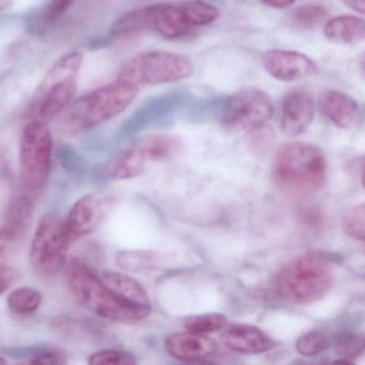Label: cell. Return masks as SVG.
Segmentation results:
<instances>
[{"instance_id":"6da1fadb","label":"cell","mask_w":365,"mask_h":365,"mask_svg":"<svg viewBox=\"0 0 365 365\" xmlns=\"http://www.w3.org/2000/svg\"><path fill=\"white\" fill-rule=\"evenodd\" d=\"M215 6L206 0H181L155 4L119 16L110 27L116 37L153 33L166 39H179L208 26L219 18Z\"/></svg>"},{"instance_id":"7a4b0ae2","label":"cell","mask_w":365,"mask_h":365,"mask_svg":"<svg viewBox=\"0 0 365 365\" xmlns=\"http://www.w3.org/2000/svg\"><path fill=\"white\" fill-rule=\"evenodd\" d=\"M140 88L117 78L78 99L72 100L57 115V129L66 134L81 133L110 120L127 110Z\"/></svg>"},{"instance_id":"3957f363","label":"cell","mask_w":365,"mask_h":365,"mask_svg":"<svg viewBox=\"0 0 365 365\" xmlns=\"http://www.w3.org/2000/svg\"><path fill=\"white\" fill-rule=\"evenodd\" d=\"M326 157L317 146L304 142L282 145L275 155L272 178L275 185L289 195L317 193L327 178Z\"/></svg>"},{"instance_id":"277c9868","label":"cell","mask_w":365,"mask_h":365,"mask_svg":"<svg viewBox=\"0 0 365 365\" xmlns=\"http://www.w3.org/2000/svg\"><path fill=\"white\" fill-rule=\"evenodd\" d=\"M334 272L328 259L317 254L299 256L277 273L282 298L294 304H309L324 298L333 286Z\"/></svg>"},{"instance_id":"5b68a950","label":"cell","mask_w":365,"mask_h":365,"mask_svg":"<svg viewBox=\"0 0 365 365\" xmlns=\"http://www.w3.org/2000/svg\"><path fill=\"white\" fill-rule=\"evenodd\" d=\"M67 281L76 301L99 317L128 324L145 319L142 314L114 294L100 275L82 260H71L68 267Z\"/></svg>"},{"instance_id":"8992f818","label":"cell","mask_w":365,"mask_h":365,"mask_svg":"<svg viewBox=\"0 0 365 365\" xmlns=\"http://www.w3.org/2000/svg\"><path fill=\"white\" fill-rule=\"evenodd\" d=\"M83 61L81 51L66 53L56 61L36 93L29 110V121L46 123L65 110L78 93Z\"/></svg>"},{"instance_id":"52a82bcc","label":"cell","mask_w":365,"mask_h":365,"mask_svg":"<svg viewBox=\"0 0 365 365\" xmlns=\"http://www.w3.org/2000/svg\"><path fill=\"white\" fill-rule=\"evenodd\" d=\"M193 73V63L185 55L168 51H149L125 61L117 78L140 88L179 82Z\"/></svg>"},{"instance_id":"ba28073f","label":"cell","mask_w":365,"mask_h":365,"mask_svg":"<svg viewBox=\"0 0 365 365\" xmlns=\"http://www.w3.org/2000/svg\"><path fill=\"white\" fill-rule=\"evenodd\" d=\"M53 138L46 123L29 121L20 144V181L26 195L39 194L50 177Z\"/></svg>"},{"instance_id":"9c48e42d","label":"cell","mask_w":365,"mask_h":365,"mask_svg":"<svg viewBox=\"0 0 365 365\" xmlns=\"http://www.w3.org/2000/svg\"><path fill=\"white\" fill-rule=\"evenodd\" d=\"M182 148V140L170 134L145 136L115 155L104 168L108 178L123 180L140 176L150 162L170 159Z\"/></svg>"},{"instance_id":"30bf717a","label":"cell","mask_w":365,"mask_h":365,"mask_svg":"<svg viewBox=\"0 0 365 365\" xmlns=\"http://www.w3.org/2000/svg\"><path fill=\"white\" fill-rule=\"evenodd\" d=\"M73 240L65 217L57 213L42 217L31 245V262L42 277L58 274L67 264V253Z\"/></svg>"},{"instance_id":"8fae6325","label":"cell","mask_w":365,"mask_h":365,"mask_svg":"<svg viewBox=\"0 0 365 365\" xmlns=\"http://www.w3.org/2000/svg\"><path fill=\"white\" fill-rule=\"evenodd\" d=\"M272 101L264 91L247 89L232 95L226 102L221 125L230 133L255 129L266 125L273 116Z\"/></svg>"},{"instance_id":"7c38bea8","label":"cell","mask_w":365,"mask_h":365,"mask_svg":"<svg viewBox=\"0 0 365 365\" xmlns=\"http://www.w3.org/2000/svg\"><path fill=\"white\" fill-rule=\"evenodd\" d=\"M110 200L103 193L85 194L76 200L66 217L72 238L88 236L95 232L106 219Z\"/></svg>"},{"instance_id":"4fadbf2b","label":"cell","mask_w":365,"mask_h":365,"mask_svg":"<svg viewBox=\"0 0 365 365\" xmlns=\"http://www.w3.org/2000/svg\"><path fill=\"white\" fill-rule=\"evenodd\" d=\"M262 66L269 76L282 82L303 80L318 71L313 59L296 51H267L262 56Z\"/></svg>"},{"instance_id":"5bb4252c","label":"cell","mask_w":365,"mask_h":365,"mask_svg":"<svg viewBox=\"0 0 365 365\" xmlns=\"http://www.w3.org/2000/svg\"><path fill=\"white\" fill-rule=\"evenodd\" d=\"M315 112L313 96L304 89H294L284 98L281 110V129L289 138L302 134L311 125Z\"/></svg>"},{"instance_id":"9a60e30c","label":"cell","mask_w":365,"mask_h":365,"mask_svg":"<svg viewBox=\"0 0 365 365\" xmlns=\"http://www.w3.org/2000/svg\"><path fill=\"white\" fill-rule=\"evenodd\" d=\"M322 114L339 129L354 130L362 123V113L358 102L337 91H326L319 98Z\"/></svg>"},{"instance_id":"2e32d148","label":"cell","mask_w":365,"mask_h":365,"mask_svg":"<svg viewBox=\"0 0 365 365\" xmlns=\"http://www.w3.org/2000/svg\"><path fill=\"white\" fill-rule=\"evenodd\" d=\"M166 351L173 358L185 362H197L215 354L217 345L206 335L185 331L172 333L165 339Z\"/></svg>"},{"instance_id":"e0dca14e","label":"cell","mask_w":365,"mask_h":365,"mask_svg":"<svg viewBox=\"0 0 365 365\" xmlns=\"http://www.w3.org/2000/svg\"><path fill=\"white\" fill-rule=\"evenodd\" d=\"M226 347L239 354H264L274 349L279 343L257 327L236 324L226 330L223 335Z\"/></svg>"},{"instance_id":"ac0fdd59","label":"cell","mask_w":365,"mask_h":365,"mask_svg":"<svg viewBox=\"0 0 365 365\" xmlns=\"http://www.w3.org/2000/svg\"><path fill=\"white\" fill-rule=\"evenodd\" d=\"M34 204L31 196L26 194L16 196L9 202L7 211H6L5 220H4V235L9 241L18 240L24 236L29 230L33 220Z\"/></svg>"},{"instance_id":"d6986e66","label":"cell","mask_w":365,"mask_h":365,"mask_svg":"<svg viewBox=\"0 0 365 365\" xmlns=\"http://www.w3.org/2000/svg\"><path fill=\"white\" fill-rule=\"evenodd\" d=\"M324 37L336 44H356L364 40L365 23L362 18L350 14L334 16L327 21Z\"/></svg>"},{"instance_id":"ffe728a7","label":"cell","mask_w":365,"mask_h":365,"mask_svg":"<svg viewBox=\"0 0 365 365\" xmlns=\"http://www.w3.org/2000/svg\"><path fill=\"white\" fill-rule=\"evenodd\" d=\"M163 256L157 252L125 250L115 254V262L121 270L142 272L153 270L163 262Z\"/></svg>"},{"instance_id":"44dd1931","label":"cell","mask_w":365,"mask_h":365,"mask_svg":"<svg viewBox=\"0 0 365 365\" xmlns=\"http://www.w3.org/2000/svg\"><path fill=\"white\" fill-rule=\"evenodd\" d=\"M42 303V294L33 287H20L10 292L7 304L10 311L20 315H31L38 311Z\"/></svg>"},{"instance_id":"7402d4cb","label":"cell","mask_w":365,"mask_h":365,"mask_svg":"<svg viewBox=\"0 0 365 365\" xmlns=\"http://www.w3.org/2000/svg\"><path fill=\"white\" fill-rule=\"evenodd\" d=\"M331 345V336L322 330H312L299 337L296 349L304 356H314L328 349Z\"/></svg>"},{"instance_id":"603a6c76","label":"cell","mask_w":365,"mask_h":365,"mask_svg":"<svg viewBox=\"0 0 365 365\" xmlns=\"http://www.w3.org/2000/svg\"><path fill=\"white\" fill-rule=\"evenodd\" d=\"M227 324V318L223 314H205L192 316L185 322V328L191 332L207 335L223 330Z\"/></svg>"},{"instance_id":"cb8c5ba5","label":"cell","mask_w":365,"mask_h":365,"mask_svg":"<svg viewBox=\"0 0 365 365\" xmlns=\"http://www.w3.org/2000/svg\"><path fill=\"white\" fill-rule=\"evenodd\" d=\"M328 18V11L322 6L303 5L292 11V20L294 25L303 29H314L322 25Z\"/></svg>"},{"instance_id":"d4e9b609","label":"cell","mask_w":365,"mask_h":365,"mask_svg":"<svg viewBox=\"0 0 365 365\" xmlns=\"http://www.w3.org/2000/svg\"><path fill=\"white\" fill-rule=\"evenodd\" d=\"M364 204L356 205L345 211L341 220L343 230L350 238L356 240H364Z\"/></svg>"},{"instance_id":"484cf974","label":"cell","mask_w":365,"mask_h":365,"mask_svg":"<svg viewBox=\"0 0 365 365\" xmlns=\"http://www.w3.org/2000/svg\"><path fill=\"white\" fill-rule=\"evenodd\" d=\"M87 362L91 365H133L136 364V359L131 352L125 350L102 349L91 354Z\"/></svg>"},{"instance_id":"4316f807","label":"cell","mask_w":365,"mask_h":365,"mask_svg":"<svg viewBox=\"0 0 365 365\" xmlns=\"http://www.w3.org/2000/svg\"><path fill=\"white\" fill-rule=\"evenodd\" d=\"M53 327L57 333L71 339H86L91 336L95 329L91 328L85 322H78L68 317H59L54 320Z\"/></svg>"},{"instance_id":"83f0119b","label":"cell","mask_w":365,"mask_h":365,"mask_svg":"<svg viewBox=\"0 0 365 365\" xmlns=\"http://www.w3.org/2000/svg\"><path fill=\"white\" fill-rule=\"evenodd\" d=\"M364 341L358 335H346L336 341L335 352L339 360L337 362L354 363V359L362 354Z\"/></svg>"},{"instance_id":"f1b7e54d","label":"cell","mask_w":365,"mask_h":365,"mask_svg":"<svg viewBox=\"0 0 365 365\" xmlns=\"http://www.w3.org/2000/svg\"><path fill=\"white\" fill-rule=\"evenodd\" d=\"M61 165L66 172L76 178H81L86 173V165L80 155L71 146H61L57 150Z\"/></svg>"},{"instance_id":"f546056e","label":"cell","mask_w":365,"mask_h":365,"mask_svg":"<svg viewBox=\"0 0 365 365\" xmlns=\"http://www.w3.org/2000/svg\"><path fill=\"white\" fill-rule=\"evenodd\" d=\"M275 140L274 131L272 128L262 125L251 130L250 145L256 151H266L272 146Z\"/></svg>"},{"instance_id":"4dcf8cb0","label":"cell","mask_w":365,"mask_h":365,"mask_svg":"<svg viewBox=\"0 0 365 365\" xmlns=\"http://www.w3.org/2000/svg\"><path fill=\"white\" fill-rule=\"evenodd\" d=\"M16 271L11 267L6 266V264H0V294L8 289V287L14 284L16 281Z\"/></svg>"},{"instance_id":"1f68e13d","label":"cell","mask_w":365,"mask_h":365,"mask_svg":"<svg viewBox=\"0 0 365 365\" xmlns=\"http://www.w3.org/2000/svg\"><path fill=\"white\" fill-rule=\"evenodd\" d=\"M73 1L74 0H53L48 9V19L53 20L65 14Z\"/></svg>"},{"instance_id":"d6a6232c","label":"cell","mask_w":365,"mask_h":365,"mask_svg":"<svg viewBox=\"0 0 365 365\" xmlns=\"http://www.w3.org/2000/svg\"><path fill=\"white\" fill-rule=\"evenodd\" d=\"M262 3L266 4L269 7L275 8V9H285L294 5L296 0H260Z\"/></svg>"},{"instance_id":"836d02e7","label":"cell","mask_w":365,"mask_h":365,"mask_svg":"<svg viewBox=\"0 0 365 365\" xmlns=\"http://www.w3.org/2000/svg\"><path fill=\"white\" fill-rule=\"evenodd\" d=\"M341 3L354 11L358 12L362 16L364 14L365 0H341Z\"/></svg>"},{"instance_id":"e575fe53","label":"cell","mask_w":365,"mask_h":365,"mask_svg":"<svg viewBox=\"0 0 365 365\" xmlns=\"http://www.w3.org/2000/svg\"><path fill=\"white\" fill-rule=\"evenodd\" d=\"M7 242V238L4 235L3 230H0V256L3 255L4 252H5Z\"/></svg>"},{"instance_id":"d590c367","label":"cell","mask_w":365,"mask_h":365,"mask_svg":"<svg viewBox=\"0 0 365 365\" xmlns=\"http://www.w3.org/2000/svg\"><path fill=\"white\" fill-rule=\"evenodd\" d=\"M8 361L6 360L5 358H3V356H0V364H7Z\"/></svg>"}]
</instances>
